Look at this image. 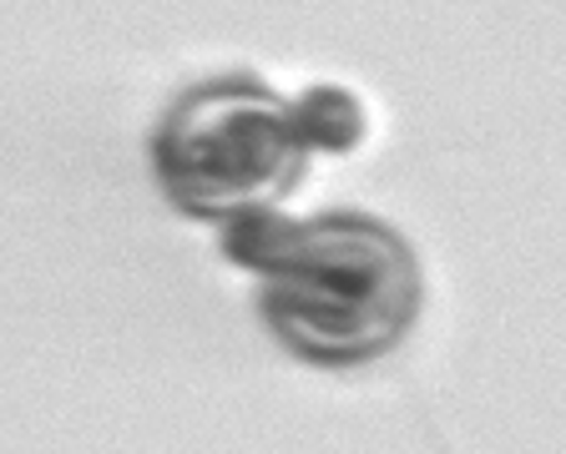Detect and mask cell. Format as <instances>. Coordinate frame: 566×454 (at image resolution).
Instances as JSON below:
<instances>
[{
  "label": "cell",
  "instance_id": "2",
  "mask_svg": "<svg viewBox=\"0 0 566 454\" xmlns=\"http://www.w3.org/2000/svg\"><path fill=\"white\" fill-rule=\"evenodd\" d=\"M308 167L294 102L253 76H212L167 106L153 131V172L163 198L198 222L279 208Z\"/></svg>",
  "mask_w": 566,
  "mask_h": 454
},
{
  "label": "cell",
  "instance_id": "3",
  "mask_svg": "<svg viewBox=\"0 0 566 454\" xmlns=\"http://www.w3.org/2000/svg\"><path fill=\"white\" fill-rule=\"evenodd\" d=\"M294 127H298V137H304L308 157H314V151L344 157V151H354L365 141L369 122H365V106H359L354 92H344V86H308L294 102Z\"/></svg>",
  "mask_w": 566,
  "mask_h": 454
},
{
  "label": "cell",
  "instance_id": "1",
  "mask_svg": "<svg viewBox=\"0 0 566 454\" xmlns=\"http://www.w3.org/2000/svg\"><path fill=\"white\" fill-rule=\"evenodd\" d=\"M223 257L259 273L263 324L318 369H365L400 349L420 318L424 283L410 243L365 212H238L223 222Z\"/></svg>",
  "mask_w": 566,
  "mask_h": 454
}]
</instances>
